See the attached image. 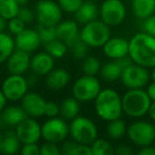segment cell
<instances>
[{"instance_id":"4316f807","label":"cell","mask_w":155,"mask_h":155,"mask_svg":"<svg viewBox=\"0 0 155 155\" xmlns=\"http://www.w3.org/2000/svg\"><path fill=\"white\" fill-rule=\"evenodd\" d=\"M122 67L119 65L116 60H113L112 62L106 63L105 65L101 67V77L107 82H115L118 79H120L121 73H122Z\"/></svg>"},{"instance_id":"ba28073f","label":"cell","mask_w":155,"mask_h":155,"mask_svg":"<svg viewBox=\"0 0 155 155\" xmlns=\"http://www.w3.org/2000/svg\"><path fill=\"white\" fill-rule=\"evenodd\" d=\"M130 140L137 147L150 146L155 141V127L148 121L138 120L130 124L127 130Z\"/></svg>"},{"instance_id":"ffe728a7","label":"cell","mask_w":155,"mask_h":155,"mask_svg":"<svg viewBox=\"0 0 155 155\" xmlns=\"http://www.w3.org/2000/svg\"><path fill=\"white\" fill-rule=\"evenodd\" d=\"M27 117L28 116L20 105L5 106L0 113V127H16V125L19 124Z\"/></svg>"},{"instance_id":"52a82bcc","label":"cell","mask_w":155,"mask_h":155,"mask_svg":"<svg viewBox=\"0 0 155 155\" xmlns=\"http://www.w3.org/2000/svg\"><path fill=\"white\" fill-rule=\"evenodd\" d=\"M69 136V124L64 118L52 117L46 120L41 125V137L46 141L64 142Z\"/></svg>"},{"instance_id":"603a6c76","label":"cell","mask_w":155,"mask_h":155,"mask_svg":"<svg viewBox=\"0 0 155 155\" xmlns=\"http://www.w3.org/2000/svg\"><path fill=\"white\" fill-rule=\"evenodd\" d=\"M21 146V141L17 137L15 132L9 131L2 135V139L0 143V153L7 155L16 154L20 152Z\"/></svg>"},{"instance_id":"f546056e","label":"cell","mask_w":155,"mask_h":155,"mask_svg":"<svg viewBox=\"0 0 155 155\" xmlns=\"http://www.w3.org/2000/svg\"><path fill=\"white\" fill-rule=\"evenodd\" d=\"M127 125L123 120L120 118L115 119V120L108 121V124L106 127V133L112 139H119L121 138L125 133H127Z\"/></svg>"},{"instance_id":"c3c4849f","label":"cell","mask_w":155,"mask_h":155,"mask_svg":"<svg viewBox=\"0 0 155 155\" xmlns=\"http://www.w3.org/2000/svg\"><path fill=\"white\" fill-rule=\"evenodd\" d=\"M5 29H8V19L0 16V32H5Z\"/></svg>"},{"instance_id":"cb8c5ba5","label":"cell","mask_w":155,"mask_h":155,"mask_svg":"<svg viewBox=\"0 0 155 155\" xmlns=\"http://www.w3.org/2000/svg\"><path fill=\"white\" fill-rule=\"evenodd\" d=\"M132 11L139 19H146L155 13V0H132Z\"/></svg>"},{"instance_id":"bcb514c9","label":"cell","mask_w":155,"mask_h":155,"mask_svg":"<svg viewBox=\"0 0 155 155\" xmlns=\"http://www.w3.org/2000/svg\"><path fill=\"white\" fill-rule=\"evenodd\" d=\"M7 98L5 97V95H3V93L1 91V89H0V113L2 112L3 108L7 106Z\"/></svg>"},{"instance_id":"5bb4252c","label":"cell","mask_w":155,"mask_h":155,"mask_svg":"<svg viewBox=\"0 0 155 155\" xmlns=\"http://www.w3.org/2000/svg\"><path fill=\"white\" fill-rule=\"evenodd\" d=\"M46 100L41 95L34 91L27 93L20 100V106L27 116L33 117V118H38L45 115V106H46Z\"/></svg>"},{"instance_id":"3957f363","label":"cell","mask_w":155,"mask_h":155,"mask_svg":"<svg viewBox=\"0 0 155 155\" xmlns=\"http://www.w3.org/2000/svg\"><path fill=\"white\" fill-rule=\"evenodd\" d=\"M151 99L143 88L129 89L122 97L123 113L132 118H140L148 114Z\"/></svg>"},{"instance_id":"2e32d148","label":"cell","mask_w":155,"mask_h":155,"mask_svg":"<svg viewBox=\"0 0 155 155\" xmlns=\"http://www.w3.org/2000/svg\"><path fill=\"white\" fill-rule=\"evenodd\" d=\"M15 46L17 49L24 50L26 52H34L41 47V39L37 30L33 29H25L22 32L15 36Z\"/></svg>"},{"instance_id":"816d5d0a","label":"cell","mask_w":155,"mask_h":155,"mask_svg":"<svg viewBox=\"0 0 155 155\" xmlns=\"http://www.w3.org/2000/svg\"><path fill=\"white\" fill-rule=\"evenodd\" d=\"M2 135H3V134L1 133V130H0V143H1V139H2Z\"/></svg>"},{"instance_id":"ee69618b","label":"cell","mask_w":155,"mask_h":155,"mask_svg":"<svg viewBox=\"0 0 155 155\" xmlns=\"http://www.w3.org/2000/svg\"><path fill=\"white\" fill-rule=\"evenodd\" d=\"M139 155H155V147H153L152 144L150 146L142 147L138 152Z\"/></svg>"},{"instance_id":"277c9868","label":"cell","mask_w":155,"mask_h":155,"mask_svg":"<svg viewBox=\"0 0 155 155\" xmlns=\"http://www.w3.org/2000/svg\"><path fill=\"white\" fill-rule=\"evenodd\" d=\"M110 37V26L101 19H95L83 25L80 30V38L89 48H101Z\"/></svg>"},{"instance_id":"f5cc1de1","label":"cell","mask_w":155,"mask_h":155,"mask_svg":"<svg viewBox=\"0 0 155 155\" xmlns=\"http://www.w3.org/2000/svg\"><path fill=\"white\" fill-rule=\"evenodd\" d=\"M94 1H97V0H94Z\"/></svg>"},{"instance_id":"7402d4cb","label":"cell","mask_w":155,"mask_h":155,"mask_svg":"<svg viewBox=\"0 0 155 155\" xmlns=\"http://www.w3.org/2000/svg\"><path fill=\"white\" fill-rule=\"evenodd\" d=\"M75 20L81 25H85L97 19L99 16V9L94 0H85L75 12Z\"/></svg>"},{"instance_id":"8fae6325","label":"cell","mask_w":155,"mask_h":155,"mask_svg":"<svg viewBox=\"0 0 155 155\" xmlns=\"http://www.w3.org/2000/svg\"><path fill=\"white\" fill-rule=\"evenodd\" d=\"M151 74L149 73L148 68L141 65L133 63L127 68H124L121 73L120 80L127 88H143L150 81Z\"/></svg>"},{"instance_id":"6da1fadb","label":"cell","mask_w":155,"mask_h":155,"mask_svg":"<svg viewBox=\"0 0 155 155\" xmlns=\"http://www.w3.org/2000/svg\"><path fill=\"white\" fill-rule=\"evenodd\" d=\"M129 56L136 64L153 68L155 66V36L146 32L136 33L129 41Z\"/></svg>"},{"instance_id":"f907efd6","label":"cell","mask_w":155,"mask_h":155,"mask_svg":"<svg viewBox=\"0 0 155 155\" xmlns=\"http://www.w3.org/2000/svg\"><path fill=\"white\" fill-rule=\"evenodd\" d=\"M151 79H152V81H154L155 82V66L153 67L152 72H151Z\"/></svg>"},{"instance_id":"ab89813d","label":"cell","mask_w":155,"mask_h":155,"mask_svg":"<svg viewBox=\"0 0 155 155\" xmlns=\"http://www.w3.org/2000/svg\"><path fill=\"white\" fill-rule=\"evenodd\" d=\"M60 114V105L54 101H47L45 106V116L52 118Z\"/></svg>"},{"instance_id":"7dc6e473","label":"cell","mask_w":155,"mask_h":155,"mask_svg":"<svg viewBox=\"0 0 155 155\" xmlns=\"http://www.w3.org/2000/svg\"><path fill=\"white\" fill-rule=\"evenodd\" d=\"M148 114H149V116H150V118L155 121V101L151 102V105H150V107H149Z\"/></svg>"},{"instance_id":"d590c367","label":"cell","mask_w":155,"mask_h":155,"mask_svg":"<svg viewBox=\"0 0 155 155\" xmlns=\"http://www.w3.org/2000/svg\"><path fill=\"white\" fill-rule=\"evenodd\" d=\"M84 0H58L61 9L66 13H75Z\"/></svg>"},{"instance_id":"ac0fdd59","label":"cell","mask_w":155,"mask_h":155,"mask_svg":"<svg viewBox=\"0 0 155 155\" xmlns=\"http://www.w3.org/2000/svg\"><path fill=\"white\" fill-rule=\"evenodd\" d=\"M103 53L112 60L129 55V41L123 37H110L102 47Z\"/></svg>"},{"instance_id":"836d02e7","label":"cell","mask_w":155,"mask_h":155,"mask_svg":"<svg viewBox=\"0 0 155 155\" xmlns=\"http://www.w3.org/2000/svg\"><path fill=\"white\" fill-rule=\"evenodd\" d=\"M37 32L39 34V37L41 39V43L47 44L49 41H53V39L58 38L56 36V26H44V25H39L37 26Z\"/></svg>"},{"instance_id":"30bf717a","label":"cell","mask_w":155,"mask_h":155,"mask_svg":"<svg viewBox=\"0 0 155 155\" xmlns=\"http://www.w3.org/2000/svg\"><path fill=\"white\" fill-rule=\"evenodd\" d=\"M63 10L53 0H39L35 7V18L39 25L55 27L62 20Z\"/></svg>"},{"instance_id":"4fadbf2b","label":"cell","mask_w":155,"mask_h":155,"mask_svg":"<svg viewBox=\"0 0 155 155\" xmlns=\"http://www.w3.org/2000/svg\"><path fill=\"white\" fill-rule=\"evenodd\" d=\"M15 133L21 143H34L41 138V125L33 117H27L16 125Z\"/></svg>"},{"instance_id":"681fc988","label":"cell","mask_w":155,"mask_h":155,"mask_svg":"<svg viewBox=\"0 0 155 155\" xmlns=\"http://www.w3.org/2000/svg\"><path fill=\"white\" fill-rule=\"evenodd\" d=\"M16 1H17L18 5H19L20 7H24V5H28L30 0H16Z\"/></svg>"},{"instance_id":"d6a6232c","label":"cell","mask_w":155,"mask_h":155,"mask_svg":"<svg viewBox=\"0 0 155 155\" xmlns=\"http://www.w3.org/2000/svg\"><path fill=\"white\" fill-rule=\"evenodd\" d=\"M69 48H70L71 55H72L73 58H75V60H84L87 56L89 47L82 41V39L79 38Z\"/></svg>"},{"instance_id":"9a60e30c","label":"cell","mask_w":155,"mask_h":155,"mask_svg":"<svg viewBox=\"0 0 155 155\" xmlns=\"http://www.w3.org/2000/svg\"><path fill=\"white\" fill-rule=\"evenodd\" d=\"M30 53L16 48L8 58L7 69L10 74H24L30 68Z\"/></svg>"},{"instance_id":"9c48e42d","label":"cell","mask_w":155,"mask_h":155,"mask_svg":"<svg viewBox=\"0 0 155 155\" xmlns=\"http://www.w3.org/2000/svg\"><path fill=\"white\" fill-rule=\"evenodd\" d=\"M100 19L110 27L122 24L127 16V9L121 0H104L99 9Z\"/></svg>"},{"instance_id":"8d00e7d4","label":"cell","mask_w":155,"mask_h":155,"mask_svg":"<svg viewBox=\"0 0 155 155\" xmlns=\"http://www.w3.org/2000/svg\"><path fill=\"white\" fill-rule=\"evenodd\" d=\"M17 17H19L25 24H31L35 18V10L33 11L31 8L27 7V5H24V7H20L19 12L17 14Z\"/></svg>"},{"instance_id":"7c38bea8","label":"cell","mask_w":155,"mask_h":155,"mask_svg":"<svg viewBox=\"0 0 155 155\" xmlns=\"http://www.w3.org/2000/svg\"><path fill=\"white\" fill-rule=\"evenodd\" d=\"M28 80L22 74H10L3 80L1 84V91L8 101H20L28 93Z\"/></svg>"},{"instance_id":"d4e9b609","label":"cell","mask_w":155,"mask_h":155,"mask_svg":"<svg viewBox=\"0 0 155 155\" xmlns=\"http://www.w3.org/2000/svg\"><path fill=\"white\" fill-rule=\"evenodd\" d=\"M80 113V101L74 97L66 98L60 104V114L65 120H72Z\"/></svg>"},{"instance_id":"8992f818","label":"cell","mask_w":155,"mask_h":155,"mask_svg":"<svg viewBox=\"0 0 155 155\" xmlns=\"http://www.w3.org/2000/svg\"><path fill=\"white\" fill-rule=\"evenodd\" d=\"M101 89V83L96 75L84 74L75 80L71 88V93L72 97H74L78 101L91 102L96 99Z\"/></svg>"},{"instance_id":"60d3db41","label":"cell","mask_w":155,"mask_h":155,"mask_svg":"<svg viewBox=\"0 0 155 155\" xmlns=\"http://www.w3.org/2000/svg\"><path fill=\"white\" fill-rule=\"evenodd\" d=\"M143 32L148 33V34L155 36V13L153 15L149 16L148 18L143 19Z\"/></svg>"},{"instance_id":"74e56055","label":"cell","mask_w":155,"mask_h":155,"mask_svg":"<svg viewBox=\"0 0 155 155\" xmlns=\"http://www.w3.org/2000/svg\"><path fill=\"white\" fill-rule=\"evenodd\" d=\"M41 155H58L61 154V148L55 142L46 141L44 144L41 146Z\"/></svg>"},{"instance_id":"e575fe53","label":"cell","mask_w":155,"mask_h":155,"mask_svg":"<svg viewBox=\"0 0 155 155\" xmlns=\"http://www.w3.org/2000/svg\"><path fill=\"white\" fill-rule=\"evenodd\" d=\"M25 29H26V24L17 16L8 20V30H9L10 34L16 36L20 32H22Z\"/></svg>"},{"instance_id":"1f68e13d","label":"cell","mask_w":155,"mask_h":155,"mask_svg":"<svg viewBox=\"0 0 155 155\" xmlns=\"http://www.w3.org/2000/svg\"><path fill=\"white\" fill-rule=\"evenodd\" d=\"M101 63L96 56H86L83 61L82 71L87 75H97L101 70Z\"/></svg>"},{"instance_id":"83f0119b","label":"cell","mask_w":155,"mask_h":155,"mask_svg":"<svg viewBox=\"0 0 155 155\" xmlns=\"http://www.w3.org/2000/svg\"><path fill=\"white\" fill-rule=\"evenodd\" d=\"M44 48H45V51L54 58H62L66 54L68 46L61 39L55 38L49 43L44 44Z\"/></svg>"},{"instance_id":"d6986e66","label":"cell","mask_w":155,"mask_h":155,"mask_svg":"<svg viewBox=\"0 0 155 155\" xmlns=\"http://www.w3.org/2000/svg\"><path fill=\"white\" fill-rule=\"evenodd\" d=\"M54 68V58L46 51L37 52L31 58L30 69L36 75H47Z\"/></svg>"},{"instance_id":"44dd1931","label":"cell","mask_w":155,"mask_h":155,"mask_svg":"<svg viewBox=\"0 0 155 155\" xmlns=\"http://www.w3.org/2000/svg\"><path fill=\"white\" fill-rule=\"evenodd\" d=\"M46 85L52 91H62L70 82V73L64 68H53L46 75Z\"/></svg>"},{"instance_id":"f35d334b","label":"cell","mask_w":155,"mask_h":155,"mask_svg":"<svg viewBox=\"0 0 155 155\" xmlns=\"http://www.w3.org/2000/svg\"><path fill=\"white\" fill-rule=\"evenodd\" d=\"M39 152H41V147L37 144V142L24 143L20 149V153L22 155H38Z\"/></svg>"},{"instance_id":"b9f144b4","label":"cell","mask_w":155,"mask_h":155,"mask_svg":"<svg viewBox=\"0 0 155 155\" xmlns=\"http://www.w3.org/2000/svg\"><path fill=\"white\" fill-rule=\"evenodd\" d=\"M77 147H78V142H75L74 140H72V141H66L65 140L64 143L61 147V154L74 155Z\"/></svg>"},{"instance_id":"e0dca14e","label":"cell","mask_w":155,"mask_h":155,"mask_svg":"<svg viewBox=\"0 0 155 155\" xmlns=\"http://www.w3.org/2000/svg\"><path fill=\"white\" fill-rule=\"evenodd\" d=\"M56 36L70 47L75 41L80 38V29L77 20H61L56 25Z\"/></svg>"},{"instance_id":"5b68a950","label":"cell","mask_w":155,"mask_h":155,"mask_svg":"<svg viewBox=\"0 0 155 155\" xmlns=\"http://www.w3.org/2000/svg\"><path fill=\"white\" fill-rule=\"evenodd\" d=\"M69 135L78 143L91 144L98 138L97 125L87 117L77 116L70 121Z\"/></svg>"},{"instance_id":"f6af8a7d","label":"cell","mask_w":155,"mask_h":155,"mask_svg":"<svg viewBox=\"0 0 155 155\" xmlns=\"http://www.w3.org/2000/svg\"><path fill=\"white\" fill-rule=\"evenodd\" d=\"M147 93H148L151 101H155V82L154 81H153L151 84H149L148 88H147Z\"/></svg>"},{"instance_id":"4dcf8cb0","label":"cell","mask_w":155,"mask_h":155,"mask_svg":"<svg viewBox=\"0 0 155 155\" xmlns=\"http://www.w3.org/2000/svg\"><path fill=\"white\" fill-rule=\"evenodd\" d=\"M91 149L93 155H113L115 150L113 146L105 139L97 138L91 143Z\"/></svg>"},{"instance_id":"f1b7e54d","label":"cell","mask_w":155,"mask_h":155,"mask_svg":"<svg viewBox=\"0 0 155 155\" xmlns=\"http://www.w3.org/2000/svg\"><path fill=\"white\" fill-rule=\"evenodd\" d=\"M20 5L16 0H0V16L5 19H12L16 17L19 12Z\"/></svg>"},{"instance_id":"7bdbcfd3","label":"cell","mask_w":155,"mask_h":155,"mask_svg":"<svg viewBox=\"0 0 155 155\" xmlns=\"http://www.w3.org/2000/svg\"><path fill=\"white\" fill-rule=\"evenodd\" d=\"M115 153L118 155H131L134 153V151L130 148L129 146H119L118 148L115 150Z\"/></svg>"},{"instance_id":"484cf974","label":"cell","mask_w":155,"mask_h":155,"mask_svg":"<svg viewBox=\"0 0 155 155\" xmlns=\"http://www.w3.org/2000/svg\"><path fill=\"white\" fill-rule=\"evenodd\" d=\"M15 49V39L12 37V34L0 32V65L7 63Z\"/></svg>"},{"instance_id":"7a4b0ae2","label":"cell","mask_w":155,"mask_h":155,"mask_svg":"<svg viewBox=\"0 0 155 155\" xmlns=\"http://www.w3.org/2000/svg\"><path fill=\"white\" fill-rule=\"evenodd\" d=\"M95 101V112L104 121H112L121 117L123 113L122 97L115 89H101Z\"/></svg>"}]
</instances>
